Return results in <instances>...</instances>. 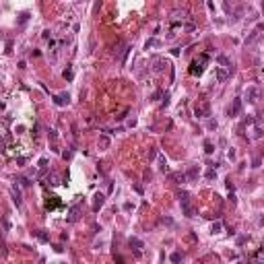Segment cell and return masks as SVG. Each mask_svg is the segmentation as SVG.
I'll list each match as a JSON object with an SVG mask.
<instances>
[{
    "mask_svg": "<svg viewBox=\"0 0 264 264\" xmlns=\"http://www.w3.org/2000/svg\"><path fill=\"white\" fill-rule=\"evenodd\" d=\"M206 62H209V56L200 54L196 60L190 62V74H192V77H200L202 72H204V64H206Z\"/></svg>",
    "mask_w": 264,
    "mask_h": 264,
    "instance_id": "6da1fadb",
    "label": "cell"
},
{
    "mask_svg": "<svg viewBox=\"0 0 264 264\" xmlns=\"http://www.w3.org/2000/svg\"><path fill=\"white\" fill-rule=\"evenodd\" d=\"M99 146H101V151H105V149L110 146V136L101 134V136H99Z\"/></svg>",
    "mask_w": 264,
    "mask_h": 264,
    "instance_id": "5bb4252c",
    "label": "cell"
},
{
    "mask_svg": "<svg viewBox=\"0 0 264 264\" xmlns=\"http://www.w3.org/2000/svg\"><path fill=\"white\" fill-rule=\"evenodd\" d=\"M229 72H231V68H219L217 70V81H219V83H225V81H227V77H229Z\"/></svg>",
    "mask_w": 264,
    "mask_h": 264,
    "instance_id": "ba28073f",
    "label": "cell"
},
{
    "mask_svg": "<svg viewBox=\"0 0 264 264\" xmlns=\"http://www.w3.org/2000/svg\"><path fill=\"white\" fill-rule=\"evenodd\" d=\"M62 77L66 78V81H72V77H74V72H72V68H70V66H66V68H64Z\"/></svg>",
    "mask_w": 264,
    "mask_h": 264,
    "instance_id": "ac0fdd59",
    "label": "cell"
},
{
    "mask_svg": "<svg viewBox=\"0 0 264 264\" xmlns=\"http://www.w3.org/2000/svg\"><path fill=\"white\" fill-rule=\"evenodd\" d=\"M159 169L161 171H167V159L163 155H159Z\"/></svg>",
    "mask_w": 264,
    "mask_h": 264,
    "instance_id": "7402d4cb",
    "label": "cell"
},
{
    "mask_svg": "<svg viewBox=\"0 0 264 264\" xmlns=\"http://www.w3.org/2000/svg\"><path fill=\"white\" fill-rule=\"evenodd\" d=\"M128 246L136 252V256H140V254H142V248H145L142 239H138V237H130V239H128Z\"/></svg>",
    "mask_w": 264,
    "mask_h": 264,
    "instance_id": "7a4b0ae2",
    "label": "cell"
},
{
    "mask_svg": "<svg viewBox=\"0 0 264 264\" xmlns=\"http://www.w3.org/2000/svg\"><path fill=\"white\" fill-rule=\"evenodd\" d=\"M50 138H52V140H56V138H58V134H56V130H50Z\"/></svg>",
    "mask_w": 264,
    "mask_h": 264,
    "instance_id": "4dcf8cb0",
    "label": "cell"
},
{
    "mask_svg": "<svg viewBox=\"0 0 264 264\" xmlns=\"http://www.w3.org/2000/svg\"><path fill=\"white\" fill-rule=\"evenodd\" d=\"M217 62L221 64L223 68H231V62H229V58H227V56H223V54H221V56H217Z\"/></svg>",
    "mask_w": 264,
    "mask_h": 264,
    "instance_id": "7c38bea8",
    "label": "cell"
},
{
    "mask_svg": "<svg viewBox=\"0 0 264 264\" xmlns=\"http://www.w3.org/2000/svg\"><path fill=\"white\" fill-rule=\"evenodd\" d=\"M60 206H62V202H60V198H58V196H52V200H48V202H46V209H48V210L60 209Z\"/></svg>",
    "mask_w": 264,
    "mask_h": 264,
    "instance_id": "52a82bcc",
    "label": "cell"
},
{
    "mask_svg": "<svg viewBox=\"0 0 264 264\" xmlns=\"http://www.w3.org/2000/svg\"><path fill=\"white\" fill-rule=\"evenodd\" d=\"M210 231H213V233H221V231H223V223H221V221H215Z\"/></svg>",
    "mask_w": 264,
    "mask_h": 264,
    "instance_id": "44dd1931",
    "label": "cell"
},
{
    "mask_svg": "<svg viewBox=\"0 0 264 264\" xmlns=\"http://www.w3.org/2000/svg\"><path fill=\"white\" fill-rule=\"evenodd\" d=\"M19 182H21L23 186H31V182H29V180H27V178H21V180H19Z\"/></svg>",
    "mask_w": 264,
    "mask_h": 264,
    "instance_id": "f1b7e54d",
    "label": "cell"
},
{
    "mask_svg": "<svg viewBox=\"0 0 264 264\" xmlns=\"http://www.w3.org/2000/svg\"><path fill=\"white\" fill-rule=\"evenodd\" d=\"M54 103L60 105V107H62V105H68V93H60V95H56Z\"/></svg>",
    "mask_w": 264,
    "mask_h": 264,
    "instance_id": "30bf717a",
    "label": "cell"
},
{
    "mask_svg": "<svg viewBox=\"0 0 264 264\" xmlns=\"http://www.w3.org/2000/svg\"><path fill=\"white\" fill-rule=\"evenodd\" d=\"M182 260V254L180 252H174V254H171V262H180Z\"/></svg>",
    "mask_w": 264,
    "mask_h": 264,
    "instance_id": "4316f807",
    "label": "cell"
},
{
    "mask_svg": "<svg viewBox=\"0 0 264 264\" xmlns=\"http://www.w3.org/2000/svg\"><path fill=\"white\" fill-rule=\"evenodd\" d=\"M198 178V167H190L186 174V180H196Z\"/></svg>",
    "mask_w": 264,
    "mask_h": 264,
    "instance_id": "2e32d148",
    "label": "cell"
},
{
    "mask_svg": "<svg viewBox=\"0 0 264 264\" xmlns=\"http://www.w3.org/2000/svg\"><path fill=\"white\" fill-rule=\"evenodd\" d=\"M204 178H206V180H215V178H217L215 167H209V169H206V174H204Z\"/></svg>",
    "mask_w": 264,
    "mask_h": 264,
    "instance_id": "ffe728a7",
    "label": "cell"
},
{
    "mask_svg": "<svg viewBox=\"0 0 264 264\" xmlns=\"http://www.w3.org/2000/svg\"><path fill=\"white\" fill-rule=\"evenodd\" d=\"M213 151H215V146H213V142H210V140H204V153H213Z\"/></svg>",
    "mask_w": 264,
    "mask_h": 264,
    "instance_id": "603a6c76",
    "label": "cell"
},
{
    "mask_svg": "<svg viewBox=\"0 0 264 264\" xmlns=\"http://www.w3.org/2000/svg\"><path fill=\"white\" fill-rule=\"evenodd\" d=\"M155 155H157V149H151V151H149V159H153Z\"/></svg>",
    "mask_w": 264,
    "mask_h": 264,
    "instance_id": "f546056e",
    "label": "cell"
},
{
    "mask_svg": "<svg viewBox=\"0 0 264 264\" xmlns=\"http://www.w3.org/2000/svg\"><path fill=\"white\" fill-rule=\"evenodd\" d=\"M48 182L52 184V186H58V184H60V182H58V175H56V174H50V175H48Z\"/></svg>",
    "mask_w": 264,
    "mask_h": 264,
    "instance_id": "cb8c5ba5",
    "label": "cell"
},
{
    "mask_svg": "<svg viewBox=\"0 0 264 264\" xmlns=\"http://www.w3.org/2000/svg\"><path fill=\"white\" fill-rule=\"evenodd\" d=\"M165 66H167L165 60H161V58H155V60H153V70H155V72H161Z\"/></svg>",
    "mask_w": 264,
    "mask_h": 264,
    "instance_id": "8fae6325",
    "label": "cell"
},
{
    "mask_svg": "<svg viewBox=\"0 0 264 264\" xmlns=\"http://www.w3.org/2000/svg\"><path fill=\"white\" fill-rule=\"evenodd\" d=\"M239 111H242V99H233L231 107L227 110V116H229V118H235V116H239Z\"/></svg>",
    "mask_w": 264,
    "mask_h": 264,
    "instance_id": "277c9868",
    "label": "cell"
},
{
    "mask_svg": "<svg viewBox=\"0 0 264 264\" xmlns=\"http://www.w3.org/2000/svg\"><path fill=\"white\" fill-rule=\"evenodd\" d=\"M237 243H239V246H242V243H246V237L239 235V237H237Z\"/></svg>",
    "mask_w": 264,
    "mask_h": 264,
    "instance_id": "d6a6232c",
    "label": "cell"
},
{
    "mask_svg": "<svg viewBox=\"0 0 264 264\" xmlns=\"http://www.w3.org/2000/svg\"><path fill=\"white\" fill-rule=\"evenodd\" d=\"M35 237H37L42 243H48V242H50V235L46 233V231H35Z\"/></svg>",
    "mask_w": 264,
    "mask_h": 264,
    "instance_id": "9a60e30c",
    "label": "cell"
},
{
    "mask_svg": "<svg viewBox=\"0 0 264 264\" xmlns=\"http://www.w3.org/2000/svg\"><path fill=\"white\" fill-rule=\"evenodd\" d=\"M46 165H48V159L43 157V159H39V169H42V174L46 171Z\"/></svg>",
    "mask_w": 264,
    "mask_h": 264,
    "instance_id": "83f0119b",
    "label": "cell"
},
{
    "mask_svg": "<svg viewBox=\"0 0 264 264\" xmlns=\"http://www.w3.org/2000/svg\"><path fill=\"white\" fill-rule=\"evenodd\" d=\"M10 196H13V202L17 204V206H21V190L17 186H13L10 188Z\"/></svg>",
    "mask_w": 264,
    "mask_h": 264,
    "instance_id": "9c48e42d",
    "label": "cell"
},
{
    "mask_svg": "<svg viewBox=\"0 0 264 264\" xmlns=\"http://www.w3.org/2000/svg\"><path fill=\"white\" fill-rule=\"evenodd\" d=\"M182 209H184V215L186 217H194V210H192V206H190V200L182 202Z\"/></svg>",
    "mask_w": 264,
    "mask_h": 264,
    "instance_id": "4fadbf2b",
    "label": "cell"
},
{
    "mask_svg": "<svg viewBox=\"0 0 264 264\" xmlns=\"http://www.w3.org/2000/svg\"><path fill=\"white\" fill-rule=\"evenodd\" d=\"M194 114L198 116V118H206V116H210V105L209 103H202V105H196Z\"/></svg>",
    "mask_w": 264,
    "mask_h": 264,
    "instance_id": "5b68a950",
    "label": "cell"
},
{
    "mask_svg": "<svg viewBox=\"0 0 264 264\" xmlns=\"http://www.w3.org/2000/svg\"><path fill=\"white\" fill-rule=\"evenodd\" d=\"M209 128H210V130H215V128H217V122H213V120H210V122H209Z\"/></svg>",
    "mask_w": 264,
    "mask_h": 264,
    "instance_id": "1f68e13d",
    "label": "cell"
},
{
    "mask_svg": "<svg viewBox=\"0 0 264 264\" xmlns=\"http://www.w3.org/2000/svg\"><path fill=\"white\" fill-rule=\"evenodd\" d=\"M258 97H260V89H258V87H248V89H246V99H248L250 103H256Z\"/></svg>",
    "mask_w": 264,
    "mask_h": 264,
    "instance_id": "3957f363",
    "label": "cell"
},
{
    "mask_svg": "<svg viewBox=\"0 0 264 264\" xmlns=\"http://www.w3.org/2000/svg\"><path fill=\"white\" fill-rule=\"evenodd\" d=\"M29 21V13H21L19 14V25H25Z\"/></svg>",
    "mask_w": 264,
    "mask_h": 264,
    "instance_id": "d4e9b609",
    "label": "cell"
},
{
    "mask_svg": "<svg viewBox=\"0 0 264 264\" xmlns=\"http://www.w3.org/2000/svg\"><path fill=\"white\" fill-rule=\"evenodd\" d=\"M171 180L182 184V182H186V174H171Z\"/></svg>",
    "mask_w": 264,
    "mask_h": 264,
    "instance_id": "d6986e66",
    "label": "cell"
},
{
    "mask_svg": "<svg viewBox=\"0 0 264 264\" xmlns=\"http://www.w3.org/2000/svg\"><path fill=\"white\" fill-rule=\"evenodd\" d=\"M103 204H105V194H101V192H97V194H95V198H93V210L97 213V210L101 209Z\"/></svg>",
    "mask_w": 264,
    "mask_h": 264,
    "instance_id": "8992f818",
    "label": "cell"
},
{
    "mask_svg": "<svg viewBox=\"0 0 264 264\" xmlns=\"http://www.w3.org/2000/svg\"><path fill=\"white\" fill-rule=\"evenodd\" d=\"M159 46H161V42H159V39H155V37H151V39L146 42V46H145V48L149 50V48H159Z\"/></svg>",
    "mask_w": 264,
    "mask_h": 264,
    "instance_id": "e0dca14e",
    "label": "cell"
},
{
    "mask_svg": "<svg viewBox=\"0 0 264 264\" xmlns=\"http://www.w3.org/2000/svg\"><path fill=\"white\" fill-rule=\"evenodd\" d=\"M258 35H260V31H258V29H256V31H252V35L248 37V43H254V42L258 39Z\"/></svg>",
    "mask_w": 264,
    "mask_h": 264,
    "instance_id": "484cf974",
    "label": "cell"
}]
</instances>
